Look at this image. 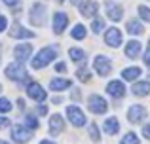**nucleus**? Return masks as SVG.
<instances>
[{
  "mask_svg": "<svg viewBox=\"0 0 150 144\" xmlns=\"http://www.w3.org/2000/svg\"><path fill=\"white\" fill-rule=\"evenodd\" d=\"M67 25H69V15L63 13V11H57V13L53 15V32L63 34L65 29H67Z\"/></svg>",
  "mask_w": 150,
  "mask_h": 144,
  "instance_id": "nucleus-14",
  "label": "nucleus"
},
{
  "mask_svg": "<svg viewBox=\"0 0 150 144\" xmlns=\"http://www.w3.org/2000/svg\"><path fill=\"white\" fill-rule=\"evenodd\" d=\"M70 2H72V4H74V6H76V4H82V2H80V0H70Z\"/></svg>",
  "mask_w": 150,
  "mask_h": 144,
  "instance_id": "nucleus-43",
  "label": "nucleus"
},
{
  "mask_svg": "<svg viewBox=\"0 0 150 144\" xmlns=\"http://www.w3.org/2000/svg\"><path fill=\"white\" fill-rule=\"evenodd\" d=\"M106 93L110 97H114V99H122L125 95V85L122 84V80H112L106 85Z\"/></svg>",
  "mask_w": 150,
  "mask_h": 144,
  "instance_id": "nucleus-13",
  "label": "nucleus"
},
{
  "mask_svg": "<svg viewBox=\"0 0 150 144\" xmlns=\"http://www.w3.org/2000/svg\"><path fill=\"white\" fill-rule=\"evenodd\" d=\"M27 95H29L30 99L42 103V100H46V89L42 87L40 84H36V81H30V84L27 85Z\"/></svg>",
  "mask_w": 150,
  "mask_h": 144,
  "instance_id": "nucleus-11",
  "label": "nucleus"
},
{
  "mask_svg": "<svg viewBox=\"0 0 150 144\" xmlns=\"http://www.w3.org/2000/svg\"><path fill=\"white\" fill-rule=\"evenodd\" d=\"M8 125H10V119L0 116V129H2V127H8Z\"/></svg>",
  "mask_w": 150,
  "mask_h": 144,
  "instance_id": "nucleus-37",
  "label": "nucleus"
},
{
  "mask_svg": "<svg viewBox=\"0 0 150 144\" xmlns=\"http://www.w3.org/2000/svg\"><path fill=\"white\" fill-rule=\"evenodd\" d=\"M143 135H144V138H148V140H150V123H146V125L143 127Z\"/></svg>",
  "mask_w": 150,
  "mask_h": 144,
  "instance_id": "nucleus-34",
  "label": "nucleus"
},
{
  "mask_svg": "<svg viewBox=\"0 0 150 144\" xmlns=\"http://www.w3.org/2000/svg\"><path fill=\"white\" fill-rule=\"evenodd\" d=\"M57 2H65V0H57Z\"/></svg>",
  "mask_w": 150,
  "mask_h": 144,
  "instance_id": "nucleus-45",
  "label": "nucleus"
},
{
  "mask_svg": "<svg viewBox=\"0 0 150 144\" xmlns=\"http://www.w3.org/2000/svg\"><path fill=\"white\" fill-rule=\"evenodd\" d=\"M105 8H106V15H108V19H112V21H120V19L124 17V10H122V6L116 4L114 0H106Z\"/></svg>",
  "mask_w": 150,
  "mask_h": 144,
  "instance_id": "nucleus-10",
  "label": "nucleus"
},
{
  "mask_svg": "<svg viewBox=\"0 0 150 144\" xmlns=\"http://www.w3.org/2000/svg\"><path fill=\"white\" fill-rule=\"evenodd\" d=\"M89 137H91V140H93V142H99V140H101L99 129H97L95 123H91V125H89Z\"/></svg>",
  "mask_w": 150,
  "mask_h": 144,
  "instance_id": "nucleus-29",
  "label": "nucleus"
},
{
  "mask_svg": "<svg viewBox=\"0 0 150 144\" xmlns=\"http://www.w3.org/2000/svg\"><path fill=\"white\" fill-rule=\"evenodd\" d=\"M63 131H65V119L61 118V114H53L50 118V133L53 137H59Z\"/></svg>",
  "mask_w": 150,
  "mask_h": 144,
  "instance_id": "nucleus-15",
  "label": "nucleus"
},
{
  "mask_svg": "<svg viewBox=\"0 0 150 144\" xmlns=\"http://www.w3.org/2000/svg\"><path fill=\"white\" fill-rule=\"evenodd\" d=\"M40 144H55V142H51V140H42Z\"/></svg>",
  "mask_w": 150,
  "mask_h": 144,
  "instance_id": "nucleus-42",
  "label": "nucleus"
},
{
  "mask_svg": "<svg viewBox=\"0 0 150 144\" xmlns=\"http://www.w3.org/2000/svg\"><path fill=\"white\" fill-rule=\"evenodd\" d=\"M131 91H133V95H137V97H146L150 93V84L148 81H137L131 87Z\"/></svg>",
  "mask_w": 150,
  "mask_h": 144,
  "instance_id": "nucleus-21",
  "label": "nucleus"
},
{
  "mask_svg": "<svg viewBox=\"0 0 150 144\" xmlns=\"http://www.w3.org/2000/svg\"><path fill=\"white\" fill-rule=\"evenodd\" d=\"M70 34H72L74 40H84V38H86V27L80 25V23H76V27L72 29V32H70Z\"/></svg>",
  "mask_w": 150,
  "mask_h": 144,
  "instance_id": "nucleus-25",
  "label": "nucleus"
},
{
  "mask_svg": "<svg viewBox=\"0 0 150 144\" xmlns=\"http://www.w3.org/2000/svg\"><path fill=\"white\" fill-rule=\"evenodd\" d=\"M97 10H99V4H97L95 0H86V2L80 4V13L84 15V17H95Z\"/></svg>",
  "mask_w": 150,
  "mask_h": 144,
  "instance_id": "nucleus-16",
  "label": "nucleus"
},
{
  "mask_svg": "<svg viewBox=\"0 0 150 144\" xmlns=\"http://www.w3.org/2000/svg\"><path fill=\"white\" fill-rule=\"evenodd\" d=\"M139 15L144 19V21L150 23V8H146V6H139Z\"/></svg>",
  "mask_w": 150,
  "mask_h": 144,
  "instance_id": "nucleus-32",
  "label": "nucleus"
},
{
  "mask_svg": "<svg viewBox=\"0 0 150 144\" xmlns=\"http://www.w3.org/2000/svg\"><path fill=\"white\" fill-rule=\"evenodd\" d=\"M76 78L80 81H89V80H91V72H89L86 67H82V68H78V70H76Z\"/></svg>",
  "mask_w": 150,
  "mask_h": 144,
  "instance_id": "nucleus-26",
  "label": "nucleus"
},
{
  "mask_svg": "<svg viewBox=\"0 0 150 144\" xmlns=\"http://www.w3.org/2000/svg\"><path fill=\"white\" fill-rule=\"evenodd\" d=\"M88 108H89V112H93V114H105L106 108H108V104H106V100L103 99L101 95H91L88 99Z\"/></svg>",
  "mask_w": 150,
  "mask_h": 144,
  "instance_id": "nucleus-5",
  "label": "nucleus"
},
{
  "mask_svg": "<svg viewBox=\"0 0 150 144\" xmlns=\"http://www.w3.org/2000/svg\"><path fill=\"white\" fill-rule=\"evenodd\" d=\"M143 74V70H141L139 67H127L122 70V78L124 80H137V78Z\"/></svg>",
  "mask_w": 150,
  "mask_h": 144,
  "instance_id": "nucleus-22",
  "label": "nucleus"
},
{
  "mask_svg": "<svg viewBox=\"0 0 150 144\" xmlns=\"http://www.w3.org/2000/svg\"><path fill=\"white\" fill-rule=\"evenodd\" d=\"M57 57V48L55 46H50V48H42L40 51L36 53V57H33V68L38 70V68L48 67L51 61Z\"/></svg>",
  "mask_w": 150,
  "mask_h": 144,
  "instance_id": "nucleus-1",
  "label": "nucleus"
},
{
  "mask_svg": "<svg viewBox=\"0 0 150 144\" xmlns=\"http://www.w3.org/2000/svg\"><path fill=\"white\" fill-rule=\"evenodd\" d=\"M38 114H48V106L40 104V106H38Z\"/></svg>",
  "mask_w": 150,
  "mask_h": 144,
  "instance_id": "nucleus-38",
  "label": "nucleus"
},
{
  "mask_svg": "<svg viewBox=\"0 0 150 144\" xmlns=\"http://www.w3.org/2000/svg\"><path fill=\"white\" fill-rule=\"evenodd\" d=\"M144 65H148L150 67V40H148V46H146V51H144Z\"/></svg>",
  "mask_w": 150,
  "mask_h": 144,
  "instance_id": "nucleus-33",
  "label": "nucleus"
},
{
  "mask_svg": "<svg viewBox=\"0 0 150 144\" xmlns=\"http://www.w3.org/2000/svg\"><path fill=\"white\" fill-rule=\"evenodd\" d=\"M69 55H70V59H72L74 63H80V65L86 63V51H82V49H78V48H70Z\"/></svg>",
  "mask_w": 150,
  "mask_h": 144,
  "instance_id": "nucleus-24",
  "label": "nucleus"
},
{
  "mask_svg": "<svg viewBox=\"0 0 150 144\" xmlns=\"http://www.w3.org/2000/svg\"><path fill=\"white\" fill-rule=\"evenodd\" d=\"M8 27V21H6V17H4V15H0V32H2L4 29H6Z\"/></svg>",
  "mask_w": 150,
  "mask_h": 144,
  "instance_id": "nucleus-35",
  "label": "nucleus"
},
{
  "mask_svg": "<svg viewBox=\"0 0 150 144\" xmlns=\"http://www.w3.org/2000/svg\"><path fill=\"white\" fill-rule=\"evenodd\" d=\"M10 110H11V103L8 99H0V112L6 114V112H10Z\"/></svg>",
  "mask_w": 150,
  "mask_h": 144,
  "instance_id": "nucleus-31",
  "label": "nucleus"
},
{
  "mask_svg": "<svg viewBox=\"0 0 150 144\" xmlns=\"http://www.w3.org/2000/svg\"><path fill=\"white\" fill-rule=\"evenodd\" d=\"M6 78H10V80L17 81V84H25V81H29V74H27L25 67H23L21 63H10L6 67Z\"/></svg>",
  "mask_w": 150,
  "mask_h": 144,
  "instance_id": "nucleus-2",
  "label": "nucleus"
},
{
  "mask_svg": "<svg viewBox=\"0 0 150 144\" xmlns=\"http://www.w3.org/2000/svg\"><path fill=\"white\" fill-rule=\"evenodd\" d=\"M0 144H8V142H6V140H0Z\"/></svg>",
  "mask_w": 150,
  "mask_h": 144,
  "instance_id": "nucleus-44",
  "label": "nucleus"
},
{
  "mask_svg": "<svg viewBox=\"0 0 150 144\" xmlns=\"http://www.w3.org/2000/svg\"><path fill=\"white\" fill-rule=\"evenodd\" d=\"M103 27H105V23H103V19H93V23H91V30L95 34H99L101 30H103Z\"/></svg>",
  "mask_w": 150,
  "mask_h": 144,
  "instance_id": "nucleus-30",
  "label": "nucleus"
},
{
  "mask_svg": "<svg viewBox=\"0 0 150 144\" xmlns=\"http://www.w3.org/2000/svg\"><path fill=\"white\" fill-rule=\"evenodd\" d=\"M105 42H106V46H110V48H118V46L122 44V32H120V29L110 27V29L105 32Z\"/></svg>",
  "mask_w": 150,
  "mask_h": 144,
  "instance_id": "nucleus-12",
  "label": "nucleus"
},
{
  "mask_svg": "<svg viewBox=\"0 0 150 144\" xmlns=\"http://www.w3.org/2000/svg\"><path fill=\"white\" fill-rule=\"evenodd\" d=\"M29 21H30V25H34V27H42L46 23V6L42 2L33 4L30 13H29Z\"/></svg>",
  "mask_w": 150,
  "mask_h": 144,
  "instance_id": "nucleus-3",
  "label": "nucleus"
},
{
  "mask_svg": "<svg viewBox=\"0 0 150 144\" xmlns=\"http://www.w3.org/2000/svg\"><path fill=\"white\" fill-rule=\"evenodd\" d=\"M120 144H139V137L135 133H125L124 138L120 140Z\"/></svg>",
  "mask_w": 150,
  "mask_h": 144,
  "instance_id": "nucleus-27",
  "label": "nucleus"
},
{
  "mask_svg": "<svg viewBox=\"0 0 150 144\" xmlns=\"http://www.w3.org/2000/svg\"><path fill=\"white\" fill-rule=\"evenodd\" d=\"M13 55H15V61H17V63H25V61H29L30 55H33V46H30V44H19V46H15Z\"/></svg>",
  "mask_w": 150,
  "mask_h": 144,
  "instance_id": "nucleus-9",
  "label": "nucleus"
},
{
  "mask_svg": "<svg viewBox=\"0 0 150 144\" xmlns=\"http://www.w3.org/2000/svg\"><path fill=\"white\" fill-rule=\"evenodd\" d=\"M93 68H95L97 74H101V76H106V74H110V70H112V63H110L108 57L97 55L95 59H93Z\"/></svg>",
  "mask_w": 150,
  "mask_h": 144,
  "instance_id": "nucleus-7",
  "label": "nucleus"
},
{
  "mask_svg": "<svg viewBox=\"0 0 150 144\" xmlns=\"http://www.w3.org/2000/svg\"><path fill=\"white\" fill-rule=\"evenodd\" d=\"M139 53H141V42H137V40L127 42V46H125V57L127 59H137Z\"/></svg>",
  "mask_w": 150,
  "mask_h": 144,
  "instance_id": "nucleus-19",
  "label": "nucleus"
},
{
  "mask_svg": "<svg viewBox=\"0 0 150 144\" xmlns=\"http://www.w3.org/2000/svg\"><path fill=\"white\" fill-rule=\"evenodd\" d=\"M17 103H19V108H21V110H23V108H25V100H23V99H19Z\"/></svg>",
  "mask_w": 150,
  "mask_h": 144,
  "instance_id": "nucleus-41",
  "label": "nucleus"
},
{
  "mask_svg": "<svg viewBox=\"0 0 150 144\" xmlns=\"http://www.w3.org/2000/svg\"><path fill=\"white\" fill-rule=\"evenodd\" d=\"M72 99H74V100L80 99V91H78V89H74V91H72Z\"/></svg>",
  "mask_w": 150,
  "mask_h": 144,
  "instance_id": "nucleus-40",
  "label": "nucleus"
},
{
  "mask_svg": "<svg viewBox=\"0 0 150 144\" xmlns=\"http://www.w3.org/2000/svg\"><path fill=\"white\" fill-rule=\"evenodd\" d=\"M30 138H33L30 129H27L25 125H13V129H11V140L13 142L25 144V142H29Z\"/></svg>",
  "mask_w": 150,
  "mask_h": 144,
  "instance_id": "nucleus-4",
  "label": "nucleus"
},
{
  "mask_svg": "<svg viewBox=\"0 0 150 144\" xmlns=\"http://www.w3.org/2000/svg\"><path fill=\"white\" fill-rule=\"evenodd\" d=\"M127 32H129V34H133V36H135V34L139 36V34H143V32H144V27L141 25L137 19H129V21H127Z\"/></svg>",
  "mask_w": 150,
  "mask_h": 144,
  "instance_id": "nucleus-23",
  "label": "nucleus"
},
{
  "mask_svg": "<svg viewBox=\"0 0 150 144\" xmlns=\"http://www.w3.org/2000/svg\"><path fill=\"white\" fill-rule=\"evenodd\" d=\"M67 118H69V122L72 123L74 127L86 125V116H84V112H82L78 106H74V104L67 108Z\"/></svg>",
  "mask_w": 150,
  "mask_h": 144,
  "instance_id": "nucleus-6",
  "label": "nucleus"
},
{
  "mask_svg": "<svg viewBox=\"0 0 150 144\" xmlns=\"http://www.w3.org/2000/svg\"><path fill=\"white\" fill-rule=\"evenodd\" d=\"M2 2H4V4H8V6H15L19 0H2Z\"/></svg>",
  "mask_w": 150,
  "mask_h": 144,
  "instance_id": "nucleus-39",
  "label": "nucleus"
},
{
  "mask_svg": "<svg viewBox=\"0 0 150 144\" xmlns=\"http://www.w3.org/2000/svg\"><path fill=\"white\" fill-rule=\"evenodd\" d=\"M25 127H27V129H38V119L36 118H34V116H27V118H25Z\"/></svg>",
  "mask_w": 150,
  "mask_h": 144,
  "instance_id": "nucleus-28",
  "label": "nucleus"
},
{
  "mask_svg": "<svg viewBox=\"0 0 150 144\" xmlns=\"http://www.w3.org/2000/svg\"><path fill=\"white\" fill-rule=\"evenodd\" d=\"M103 129H105V133H108V135H116L118 131H120V123H118L116 118H106L105 123H103Z\"/></svg>",
  "mask_w": 150,
  "mask_h": 144,
  "instance_id": "nucleus-20",
  "label": "nucleus"
},
{
  "mask_svg": "<svg viewBox=\"0 0 150 144\" xmlns=\"http://www.w3.org/2000/svg\"><path fill=\"white\" fill-rule=\"evenodd\" d=\"M55 70H57V72H65L67 70V65L65 63H57V65H55Z\"/></svg>",
  "mask_w": 150,
  "mask_h": 144,
  "instance_id": "nucleus-36",
  "label": "nucleus"
},
{
  "mask_svg": "<svg viewBox=\"0 0 150 144\" xmlns=\"http://www.w3.org/2000/svg\"><path fill=\"white\" fill-rule=\"evenodd\" d=\"M70 85H72V81L67 80V78H53V80L50 81L51 91H65V89H69Z\"/></svg>",
  "mask_w": 150,
  "mask_h": 144,
  "instance_id": "nucleus-18",
  "label": "nucleus"
},
{
  "mask_svg": "<svg viewBox=\"0 0 150 144\" xmlns=\"http://www.w3.org/2000/svg\"><path fill=\"white\" fill-rule=\"evenodd\" d=\"M10 36L11 38H34V32L33 30H27L23 25H19V23H13L10 29Z\"/></svg>",
  "mask_w": 150,
  "mask_h": 144,
  "instance_id": "nucleus-17",
  "label": "nucleus"
},
{
  "mask_svg": "<svg viewBox=\"0 0 150 144\" xmlns=\"http://www.w3.org/2000/svg\"><path fill=\"white\" fill-rule=\"evenodd\" d=\"M144 118H146V108L141 106V104H133L127 110L129 123H141V122H144Z\"/></svg>",
  "mask_w": 150,
  "mask_h": 144,
  "instance_id": "nucleus-8",
  "label": "nucleus"
}]
</instances>
